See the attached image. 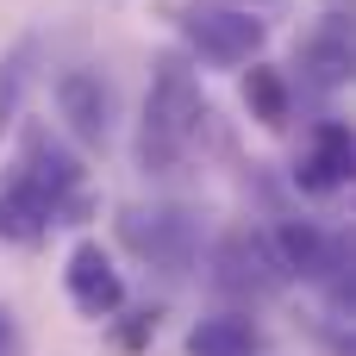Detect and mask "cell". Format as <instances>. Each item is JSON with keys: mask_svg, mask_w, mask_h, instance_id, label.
Returning <instances> with one entry per match:
<instances>
[{"mask_svg": "<svg viewBox=\"0 0 356 356\" xmlns=\"http://www.w3.org/2000/svg\"><path fill=\"white\" fill-rule=\"evenodd\" d=\"M207 125H213V106H207L200 75L188 69V56H156V75H150V94H144V119H138L144 175H175L200 150Z\"/></svg>", "mask_w": 356, "mask_h": 356, "instance_id": "1", "label": "cell"}, {"mask_svg": "<svg viewBox=\"0 0 356 356\" xmlns=\"http://www.w3.org/2000/svg\"><path fill=\"white\" fill-rule=\"evenodd\" d=\"M175 25H181L188 50L207 56V63H219V69L257 63L263 44H269V25H263L250 6H213V0H200V6H181Z\"/></svg>", "mask_w": 356, "mask_h": 356, "instance_id": "2", "label": "cell"}, {"mask_svg": "<svg viewBox=\"0 0 356 356\" xmlns=\"http://www.w3.org/2000/svg\"><path fill=\"white\" fill-rule=\"evenodd\" d=\"M119 238H125L131 257H144V263H156L169 275H181L200 257V225L181 207H125L119 213Z\"/></svg>", "mask_w": 356, "mask_h": 356, "instance_id": "3", "label": "cell"}, {"mask_svg": "<svg viewBox=\"0 0 356 356\" xmlns=\"http://www.w3.org/2000/svg\"><path fill=\"white\" fill-rule=\"evenodd\" d=\"M269 250H275V263H282V275H300V282H325L332 288V300L338 307H350V282H344V238H332V232H319L313 219H282L275 225V238H269Z\"/></svg>", "mask_w": 356, "mask_h": 356, "instance_id": "4", "label": "cell"}, {"mask_svg": "<svg viewBox=\"0 0 356 356\" xmlns=\"http://www.w3.org/2000/svg\"><path fill=\"white\" fill-rule=\"evenodd\" d=\"M282 282H288V275H282V263H275V250H269L263 232H232V238H219V250H213V288L244 294V300H263V294H275Z\"/></svg>", "mask_w": 356, "mask_h": 356, "instance_id": "5", "label": "cell"}, {"mask_svg": "<svg viewBox=\"0 0 356 356\" xmlns=\"http://www.w3.org/2000/svg\"><path fill=\"white\" fill-rule=\"evenodd\" d=\"M63 288H69V307L81 319H113L125 307V275L113 269V257L100 250V238H81L63 263Z\"/></svg>", "mask_w": 356, "mask_h": 356, "instance_id": "6", "label": "cell"}, {"mask_svg": "<svg viewBox=\"0 0 356 356\" xmlns=\"http://www.w3.org/2000/svg\"><path fill=\"white\" fill-rule=\"evenodd\" d=\"M50 94H56L63 125H69L81 144H106V138H113V88H106L100 69H63Z\"/></svg>", "mask_w": 356, "mask_h": 356, "instance_id": "7", "label": "cell"}, {"mask_svg": "<svg viewBox=\"0 0 356 356\" xmlns=\"http://www.w3.org/2000/svg\"><path fill=\"white\" fill-rule=\"evenodd\" d=\"M19 181H31L56 213H75V188H81V169H75V156L44 131V125H31L25 131V144H19V169H13Z\"/></svg>", "mask_w": 356, "mask_h": 356, "instance_id": "8", "label": "cell"}, {"mask_svg": "<svg viewBox=\"0 0 356 356\" xmlns=\"http://www.w3.org/2000/svg\"><path fill=\"white\" fill-rule=\"evenodd\" d=\"M350 181V125L344 119H319L313 150L294 163V188L300 194H338Z\"/></svg>", "mask_w": 356, "mask_h": 356, "instance_id": "9", "label": "cell"}, {"mask_svg": "<svg viewBox=\"0 0 356 356\" xmlns=\"http://www.w3.org/2000/svg\"><path fill=\"white\" fill-rule=\"evenodd\" d=\"M56 219H63V213H56L31 181L6 175V188H0V238H6V244H38Z\"/></svg>", "mask_w": 356, "mask_h": 356, "instance_id": "10", "label": "cell"}, {"mask_svg": "<svg viewBox=\"0 0 356 356\" xmlns=\"http://www.w3.org/2000/svg\"><path fill=\"white\" fill-rule=\"evenodd\" d=\"M188 356H263V332L244 313H213L188 332Z\"/></svg>", "mask_w": 356, "mask_h": 356, "instance_id": "11", "label": "cell"}, {"mask_svg": "<svg viewBox=\"0 0 356 356\" xmlns=\"http://www.w3.org/2000/svg\"><path fill=\"white\" fill-rule=\"evenodd\" d=\"M244 100H250V119H263V125H288V113H294V94H288V75L282 69H269V63H250V75H244Z\"/></svg>", "mask_w": 356, "mask_h": 356, "instance_id": "12", "label": "cell"}, {"mask_svg": "<svg viewBox=\"0 0 356 356\" xmlns=\"http://www.w3.org/2000/svg\"><path fill=\"white\" fill-rule=\"evenodd\" d=\"M31 63H38V44H13L0 56V138L19 125V106H25V88H31Z\"/></svg>", "mask_w": 356, "mask_h": 356, "instance_id": "13", "label": "cell"}, {"mask_svg": "<svg viewBox=\"0 0 356 356\" xmlns=\"http://www.w3.org/2000/svg\"><path fill=\"white\" fill-rule=\"evenodd\" d=\"M300 69H307L319 88H338V81L350 75V38H344L338 25H325L319 38H307V50H300Z\"/></svg>", "mask_w": 356, "mask_h": 356, "instance_id": "14", "label": "cell"}, {"mask_svg": "<svg viewBox=\"0 0 356 356\" xmlns=\"http://www.w3.org/2000/svg\"><path fill=\"white\" fill-rule=\"evenodd\" d=\"M150 338H156V313H131V325L119 332L125 350H138V344H150Z\"/></svg>", "mask_w": 356, "mask_h": 356, "instance_id": "15", "label": "cell"}, {"mask_svg": "<svg viewBox=\"0 0 356 356\" xmlns=\"http://www.w3.org/2000/svg\"><path fill=\"white\" fill-rule=\"evenodd\" d=\"M0 356H25V338H19V325H13L6 307H0Z\"/></svg>", "mask_w": 356, "mask_h": 356, "instance_id": "16", "label": "cell"}]
</instances>
